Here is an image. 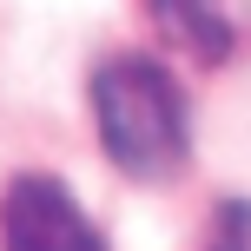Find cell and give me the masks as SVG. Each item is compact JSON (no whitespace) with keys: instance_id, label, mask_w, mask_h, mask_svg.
Wrapping results in <instances>:
<instances>
[{"instance_id":"1","label":"cell","mask_w":251,"mask_h":251,"mask_svg":"<svg viewBox=\"0 0 251 251\" xmlns=\"http://www.w3.org/2000/svg\"><path fill=\"white\" fill-rule=\"evenodd\" d=\"M93 126H100L106 159L139 185H165L192 159L185 86L146 53H119L93 73Z\"/></svg>"},{"instance_id":"3","label":"cell","mask_w":251,"mask_h":251,"mask_svg":"<svg viewBox=\"0 0 251 251\" xmlns=\"http://www.w3.org/2000/svg\"><path fill=\"white\" fill-rule=\"evenodd\" d=\"M152 26H159L172 47H185L192 60L218 66L231 53V20H225V0H146Z\"/></svg>"},{"instance_id":"4","label":"cell","mask_w":251,"mask_h":251,"mask_svg":"<svg viewBox=\"0 0 251 251\" xmlns=\"http://www.w3.org/2000/svg\"><path fill=\"white\" fill-rule=\"evenodd\" d=\"M218 251H251L245 245V205H225V245Z\"/></svg>"},{"instance_id":"2","label":"cell","mask_w":251,"mask_h":251,"mask_svg":"<svg viewBox=\"0 0 251 251\" xmlns=\"http://www.w3.org/2000/svg\"><path fill=\"white\" fill-rule=\"evenodd\" d=\"M0 251H100V225L60 178L20 172L0 192Z\"/></svg>"}]
</instances>
